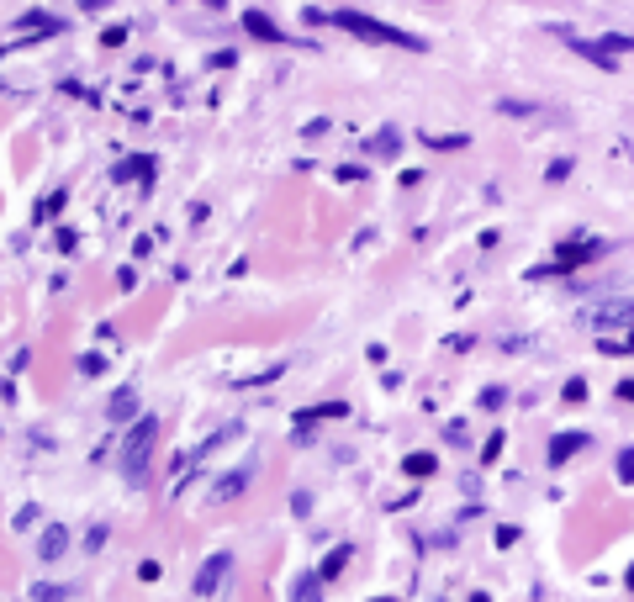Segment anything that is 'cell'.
I'll return each mask as SVG.
<instances>
[{"label": "cell", "instance_id": "1", "mask_svg": "<svg viewBox=\"0 0 634 602\" xmlns=\"http://www.w3.org/2000/svg\"><path fill=\"white\" fill-rule=\"evenodd\" d=\"M302 16H307V22H333V27H344V32H354V37H370V43L413 48V53H423V48H428L423 37L402 32V27H386V22H376V16H365V11H349V6H339V11H317V6H307Z\"/></svg>", "mask_w": 634, "mask_h": 602}, {"label": "cell", "instance_id": "2", "mask_svg": "<svg viewBox=\"0 0 634 602\" xmlns=\"http://www.w3.org/2000/svg\"><path fill=\"white\" fill-rule=\"evenodd\" d=\"M154 434H159V418H138L133 428H127V439H122V470L127 476H143V465H148V449H154Z\"/></svg>", "mask_w": 634, "mask_h": 602}, {"label": "cell", "instance_id": "3", "mask_svg": "<svg viewBox=\"0 0 634 602\" xmlns=\"http://www.w3.org/2000/svg\"><path fill=\"white\" fill-rule=\"evenodd\" d=\"M603 254H608V243H576V238H566L561 254H555L550 265H539L534 275H566V270H582V265H592V259H603Z\"/></svg>", "mask_w": 634, "mask_h": 602}, {"label": "cell", "instance_id": "4", "mask_svg": "<svg viewBox=\"0 0 634 602\" xmlns=\"http://www.w3.org/2000/svg\"><path fill=\"white\" fill-rule=\"evenodd\" d=\"M228 571H233V555H228V550L207 555V560H201V571H196V581H191V592H196V597H212L222 581H228Z\"/></svg>", "mask_w": 634, "mask_h": 602}, {"label": "cell", "instance_id": "5", "mask_svg": "<svg viewBox=\"0 0 634 602\" xmlns=\"http://www.w3.org/2000/svg\"><path fill=\"white\" fill-rule=\"evenodd\" d=\"M254 481V460H244L238 470H228V476H222L217 486H212V502H233L238 492H244V486Z\"/></svg>", "mask_w": 634, "mask_h": 602}, {"label": "cell", "instance_id": "6", "mask_svg": "<svg viewBox=\"0 0 634 602\" xmlns=\"http://www.w3.org/2000/svg\"><path fill=\"white\" fill-rule=\"evenodd\" d=\"M154 175H159V164L148 159V154H133V159H122L117 169H111V180H117V185H127V180H154Z\"/></svg>", "mask_w": 634, "mask_h": 602}, {"label": "cell", "instance_id": "7", "mask_svg": "<svg viewBox=\"0 0 634 602\" xmlns=\"http://www.w3.org/2000/svg\"><path fill=\"white\" fill-rule=\"evenodd\" d=\"M64 550H69V529L64 523H48L43 539H37V560H64Z\"/></svg>", "mask_w": 634, "mask_h": 602}, {"label": "cell", "instance_id": "8", "mask_svg": "<svg viewBox=\"0 0 634 602\" xmlns=\"http://www.w3.org/2000/svg\"><path fill=\"white\" fill-rule=\"evenodd\" d=\"M106 418H111V423H127V418H138V391H133V386H117V391H111V402H106Z\"/></svg>", "mask_w": 634, "mask_h": 602}, {"label": "cell", "instance_id": "9", "mask_svg": "<svg viewBox=\"0 0 634 602\" xmlns=\"http://www.w3.org/2000/svg\"><path fill=\"white\" fill-rule=\"evenodd\" d=\"M566 37H571L576 59H592V64H598V69H613V64H619V59H613V53L603 48V37H598V43H587V37H576V32H566Z\"/></svg>", "mask_w": 634, "mask_h": 602}, {"label": "cell", "instance_id": "10", "mask_svg": "<svg viewBox=\"0 0 634 602\" xmlns=\"http://www.w3.org/2000/svg\"><path fill=\"white\" fill-rule=\"evenodd\" d=\"M629 328L634 323V301H613V307H603V312H592V328Z\"/></svg>", "mask_w": 634, "mask_h": 602}, {"label": "cell", "instance_id": "11", "mask_svg": "<svg viewBox=\"0 0 634 602\" xmlns=\"http://www.w3.org/2000/svg\"><path fill=\"white\" fill-rule=\"evenodd\" d=\"M582 444H587V434H555V439H550V465H566Z\"/></svg>", "mask_w": 634, "mask_h": 602}, {"label": "cell", "instance_id": "12", "mask_svg": "<svg viewBox=\"0 0 634 602\" xmlns=\"http://www.w3.org/2000/svg\"><path fill=\"white\" fill-rule=\"evenodd\" d=\"M244 27L259 37V43H281V27H275L265 11H244Z\"/></svg>", "mask_w": 634, "mask_h": 602}, {"label": "cell", "instance_id": "13", "mask_svg": "<svg viewBox=\"0 0 634 602\" xmlns=\"http://www.w3.org/2000/svg\"><path fill=\"white\" fill-rule=\"evenodd\" d=\"M291 602H323V576H296L291 581Z\"/></svg>", "mask_w": 634, "mask_h": 602}, {"label": "cell", "instance_id": "14", "mask_svg": "<svg viewBox=\"0 0 634 602\" xmlns=\"http://www.w3.org/2000/svg\"><path fill=\"white\" fill-rule=\"evenodd\" d=\"M397 148H402V133H397V127H381V133L370 138V154H376V159H391Z\"/></svg>", "mask_w": 634, "mask_h": 602}, {"label": "cell", "instance_id": "15", "mask_svg": "<svg viewBox=\"0 0 634 602\" xmlns=\"http://www.w3.org/2000/svg\"><path fill=\"white\" fill-rule=\"evenodd\" d=\"M434 470H439V460H434V455H428V449H418V455H407V476H413V481H423V476H434Z\"/></svg>", "mask_w": 634, "mask_h": 602}, {"label": "cell", "instance_id": "16", "mask_svg": "<svg viewBox=\"0 0 634 602\" xmlns=\"http://www.w3.org/2000/svg\"><path fill=\"white\" fill-rule=\"evenodd\" d=\"M344 566H349V544H339V550H328V560L317 566V576H323V581H333V576H339Z\"/></svg>", "mask_w": 634, "mask_h": 602}, {"label": "cell", "instance_id": "17", "mask_svg": "<svg viewBox=\"0 0 634 602\" xmlns=\"http://www.w3.org/2000/svg\"><path fill=\"white\" fill-rule=\"evenodd\" d=\"M32 602H69V587H53V581H37V587L27 592Z\"/></svg>", "mask_w": 634, "mask_h": 602}, {"label": "cell", "instance_id": "18", "mask_svg": "<svg viewBox=\"0 0 634 602\" xmlns=\"http://www.w3.org/2000/svg\"><path fill=\"white\" fill-rule=\"evenodd\" d=\"M613 470H619V481L634 486V449H619V460H613Z\"/></svg>", "mask_w": 634, "mask_h": 602}, {"label": "cell", "instance_id": "19", "mask_svg": "<svg viewBox=\"0 0 634 602\" xmlns=\"http://www.w3.org/2000/svg\"><path fill=\"white\" fill-rule=\"evenodd\" d=\"M603 48L613 53V59H619V53H634V37H624V32H608V37H603Z\"/></svg>", "mask_w": 634, "mask_h": 602}, {"label": "cell", "instance_id": "20", "mask_svg": "<svg viewBox=\"0 0 634 602\" xmlns=\"http://www.w3.org/2000/svg\"><path fill=\"white\" fill-rule=\"evenodd\" d=\"M481 407H487V412H497L502 402H508V391H502V386H487V391H481V397H476Z\"/></svg>", "mask_w": 634, "mask_h": 602}, {"label": "cell", "instance_id": "21", "mask_svg": "<svg viewBox=\"0 0 634 602\" xmlns=\"http://www.w3.org/2000/svg\"><path fill=\"white\" fill-rule=\"evenodd\" d=\"M561 397H566V402H582V397H587V381H582V375H571V381L561 386Z\"/></svg>", "mask_w": 634, "mask_h": 602}, {"label": "cell", "instance_id": "22", "mask_svg": "<svg viewBox=\"0 0 634 602\" xmlns=\"http://www.w3.org/2000/svg\"><path fill=\"white\" fill-rule=\"evenodd\" d=\"M428 148H465V143H471V138H465V133H450V138H423Z\"/></svg>", "mask_w": 634, "mask_h": 602}, {"label": "cell", "instance_id": "23", "mask_svg": "<svg viewBox=\"0 0 634 602\" xmlns=\"http://www.w3.org/2000/svg\"><path fill=\"white\" fill-rule=\"evenodd\" d=\"M106 370V354H85L80 360V375H101Z\"/></svg>", "mask_w": 634, "mask_h": 602}, {"label": "cell", "instance_id": "24", "mask_svg": "<svg viewBox=\"0 0 634 602\" xmlns=\"http://www.w3.org/2000/svg\"><path fill=\"white\" fill-rule=\"evenodd\" d=\"M502 439H508V434H492L487 444H481V460H487V465H492V460L502 455Z\"/></svg>", "mask_w": 634, "mask_h": 602}, {"label": "cell", "instance_id": "25", "mask_svg": "<svg viewBox=\"0 0 634 602\" xmlns=\"http://www.w3.org/2000/svg\"><path fill=\"white\" fill-rule=\"evenodd\" d=\"M291 513H296V518H307V513H312V497H307V492H296V497H291Z\"/></svg>", "mask_w": 634, "mask_h": 602}, {"label": "cell", "instance_id": "26", "mask_svg": "<svg viewBox=\"0 0 634 602\" xmlns=\"http://www.w3.org/2000/svg\"><path fill=\"white\" fill-rule=\"evenodd\" d=\"M101 544H106V523H96V529L85 534V550H101Z\"/></svg>", "mask_w": 634, "mask_h": 602}, {"label": "cell", "instance_id": "27", "mask_svg": "<svg viewBox=\"0 0 634 602\" xmlns=\"http://www.w3.org/2000/svg\"><path fill=\"white\" fill-rule=\"evenodd\" d=\"M323 133H328V117H317V122L302 127V138H323Z\"/></svg>", "mask_w": 634, "mask_h": 602}, {"label": "cell", "instance_id": "28", "mask_svg": "<svg viewBox=\"0 0 634 602\" xmlns=\"http://www.w3.org/2000/svg\"><path fill=\"white\" fill-rule=\"evenodd\" d=\"M613 397H624V402H634V381H619V391Z\"/></svg>", "mask_w": 634, "mask_h": 602}, {"label": "cell", "instance_id": "29", "mask_svg": "<svg viewBox=\"0 0 634 602\" xmlns=\"http://www.w3.org/2000/svg\"><path fill=\"white\" fill-rule=\"evenodd\" d=\"M370 602H397V597H370Z\"/></svg>", "mask_w": 634, "mask_h": 602}, {"label": "cell", "instance_id": "30", "mask_svg": "<svg viewBox=\"0 0 634 602\" xmlns=\"http://www.w3.org/2000/svg\"><path fill=\"white\" fill-rule=\"evenodd\" d=\"M629 587H634V566H629Z\"/></svg>", "mask_w": 634, "mask_h": 602}]
</instances>
